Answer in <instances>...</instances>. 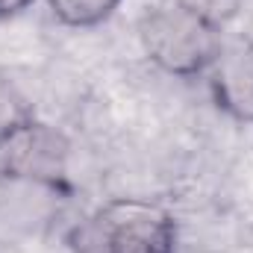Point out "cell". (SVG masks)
Masks as SVG:
<instances>
[{"label":"cell","mask_w":253,"mask_h":253,"mask_svg":"<svg viewBox=\"0 0 253 253\" xmlns=\"http://www.w3.org/2000/svg\"><path fill=\"white\" fill-rule=\"evenodd\" d=\"M224 27L200 15L183 0H153L138 18V42L144 56L171 77H200L215 62Z\"/></svg>","instance_id":"6da1fadb"},{"label":"cell","mask_w":253,"mask_h":253,"mask_svg":"<svg viewBox=\"0 0 253 253\" xmlns=\"http://www.w3.org/2000/svg\"><path fill=\"white\" fill-rule=\"evenodd\" d=\"M71 253H177V221L153 200L115 197L68 233Z\"/></svg>","instance_id":"7a4b0ae2"},{"label":"cell","mask_w":253,"mask_h":253,"mask_svg":"<svg viewBox=\"0 0 253 253\" xmlns=\"http://www.w3.org/2000/svg\"><path fill=\"white\" fill-rule=\"evenodd\" d=\"M68 165L62 132L39 121H9L0 126V174L42 186H59Z\"/></svg>","instance_id":"3957f363"},{"label":"cell","mask_w":253,"mask_h":253,"mask_svg":"<svg viewBox=\"0 0 253 253\" xmlns=\"http://www.w3.org/2000/svg\"><path fill=\"white\" fill-rule=\"evenodd\" d=\"M206 74L215 106L239 124H253V42H224Z\"/></svg>","instance_id":"277c9868"},{"label":"cell","mask_w":253,"mask_h":253,"mask_svg":"<svg viewBox=\"0 0 253 253\" xmlns=\"http://www.w3.org/2000/svg\"><path fill=\"white\" fill-rule=\"evenodd\" d=\"M50 15L71 30H91L115 15L121 0H47Z\"/></svg>","instance_id":"5b68a950"},{"label":"cell","mask_w":253,"mask_h":253,"mask_svg":"<svg viewBox=\"0 0 253 253\" xmlns=\"http://www.w3.org/2000/svg\"><path fill=\"white\" fill-rule=\"evenodd\" d=\"M183 3H189L191 9H197L200 15H206L218 27H224L227 21H233L239 15V9L245 6V0H183Z\"/></svg>","instance_id":"8992f818"},{"label":"cell","mask_w":253,"mask_h":253,"mask_svg":"<svg viewBox=\"0 0 253 253\" xmlns=\"http://www.w3.org/2000/svg\"><path fill=\"white\" fill-rule=\"evenodd\" d=\"M30 6H33V0H0V21L18 15V12H24Z\"/></svg>","instance_id":"52a82bcc"}]
</instances>
